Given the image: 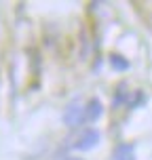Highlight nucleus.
I'll list each match as a JSON object with an SVG mask.
<instances>
[{
  "mask_svg": "<svg viewBox=\"0 0 152 160\" xmlns=\"http://www.w3.org/2000/svg\"><path fill=\"white\" fill-rule=\"evenodd\" d=\"M61 120H64L68 127H72V128L78 127V124H82V120H87L85 118V105L80 103V101H72V103L66 108Z\"/></svg>",
  "mask_w": 152,
  "mask_h": 160,
  "instance_id": "1",
  "label": "nucleus"
},
{
  "mask_svg": "<svg viewBox=\"0 0 152 160\" xmlns=\"http://www.w3.org/2000/svg\"><path fill=\"white\" fill-rule=\"evenodd\" d=\"M102 112H104L102 101H99L97 97H91L87 101V105H85V118H87L89 122H95V120L102 116Z\"/></svg>",
  "mask_w": 152,
  "mask_h": 160,
  "instance_id": "3",
  "label": "nucleus"
},
{
  "mask_svg": "<svg viewBox=\"0 0 152 160\" xmlns=\"http://www.w3.org/2000/svg\"><path fill=\"white\" fill-rule=\"evenodd\" d=\"M110 65H112L116 72H125V70L131 68V63H129L125 57H120V55H110Z\"/></svg>",
  "mask_w": 152,
  "mask_h": 160,
  "instance_id": "5",
  "label": "nucleus"
},
{
  "mask_svg": "<svg viewBox=\"0 0 152 160\" xmlns=\"http://www.w3.org/2000/svg\"><path fill=\"white\" fill-rule=\"evenodd\" d=\"M66 160H82V158H66Z\"/></svg>",
  "mask_w": 152,
  "mask_h": 160,
  "instance_id": "6",
  "label": "nucleus"
},
{
  "mask_svg": "<svg viewBox=\"0 0 152 160\" xmlns=\"http://www.w3.org/2000/svg\"><path fill=\"white\" fill-rule=\"evenodd\" d=\"M99 139H102V133H99V131H95V128H87V131L78 137V141H76L72 148L78 150V152H87V150H93V148L99 143Z\"/></svg>",
  "mask_w": 152,
  "mask_h": 160,
  "instance_id": "2",
  "label": "nucleus"
},
{
  "mask_svg": "<svg viewBox=\"0 0 152 160\" xmlns=\"http://www.w3.org/2000/svg\"><path fill=\"white\" fill-rule=\"evenodd\" d=\"M114 160H135V148L131 143H118L114 150Z\"/></svg>",
  "mask_w": 152,
  "mask_h": 160,
  "instance_id": "4",
  "label": "nucleus"
}]
</instances>
